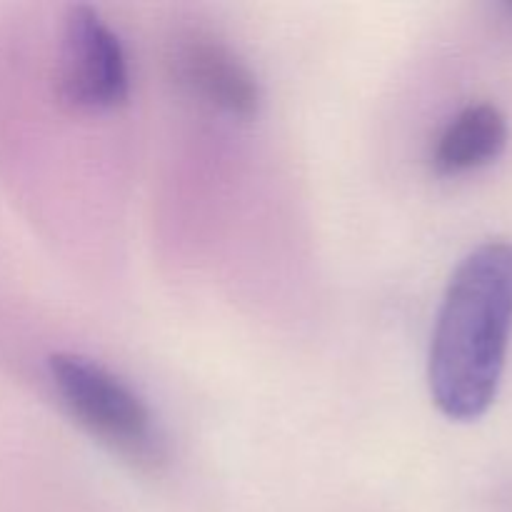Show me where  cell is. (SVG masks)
I'll return each instance as SVG.
<instances>
[{"instance_id":"cell-3","label":"cell","mask_w":512,"mask_h":512,"mask_svg":"<svg viewBox=\"0 0 512 512\" xmlns=\"http://www.w3.org/2000/svg\"><path fill=\"white\" fill-rule=\"evenodd\" d=\"M58 93L78 113H108L130 95L123 45L90 5H73L65 18Z\"/></svg>"},{"instance_id":"cell-2","label":"cell","mask_w":512,"mask_h":512,"mask_svg":"<svg viewBox=\"0 0 512 512\" xmlns=\"http://www.w3.org/2000/svg\"><path fill=\"white\" fill-rule=\"evenodd\" d=\"M50 378L70 418L138 468L155 470L165 460V443L145 400L118 375L83 355L58 353L48 363Z\"/></svg>"},{"instance_id":"cell-4","label":"cell","mask_w":512,"mask_h":512,"mask_svg":"<svg viewBox=\"0 0 512 512\" xmlns=\"http://www.w3.org/2000/svg\"><path fill=\"white\" fill-rule=\"evenodd\" d=\"M170 65L180 88L188 90L198 103L230 118H253L258 113V78L228 45L190 35L175 45Z\"/></svg>"},{"instance_id":"cell-5","label":"cell","mask_w":512,"mask_h":512,"mask_svg":"<svg viewBox=\"0 0 512 512\" xmlns=\"http://www.w3.org/2000/svg\"><path fill=\"white\" fill-rule=\"evenodd\" d=\"M508 145V120L493 103H473L460 110L433 148V168L440 175H465L485 168Z\"/></svg>"},{"instance_id":"cell-1","label":"cell","mask_w":512,"mask_h":512,"mask_svg":"<svg viewBox=\"0 0 512 512\" xmlns=\"http://www.w3.org/2000/svg\"><path fill=\"white\" fill-rule=\"evenodd\" d=\"M512 338V243L478 245L450 278L430 345L433 403L455 423L495 403Z\"/></svg>"}]
</instances>
